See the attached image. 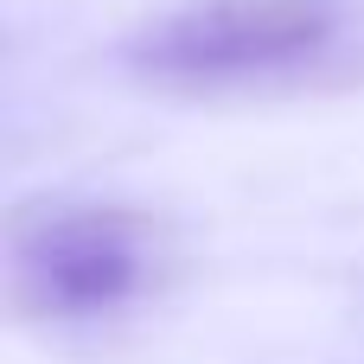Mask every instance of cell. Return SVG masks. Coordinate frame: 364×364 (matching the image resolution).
Instances as JSON below:
<instances>
[{"label": "cell", "mask_w": 364, "mask_h": 364, "mask_svg": "<svg viewBox=\"0 0 364 364\" xmlns=\"http://www.w3.org/2000/svg\"><path fill=\"white\" fill-rule=\"evenodd\" d=\"M358 26L352 0H179L122 45L128 77L179 96L275 83L326 64Z\"/></svg>", "instance_id": "cell-1"}, {"label": "cell", "mask_w": 364, "mask_h": 364, "mask_svg": "<svg viewBox=\"0 0 364 364\" xmlns=\"http://www.w3.org/2000/svg\"><path fill=\"white\" fill-rule=\"evenodd\" d=\"M160 282L147 211L102 198H38L6 224V301L32 326H109Z\"/></svg>", "instance_id": "cell-2"}]
</instances>
